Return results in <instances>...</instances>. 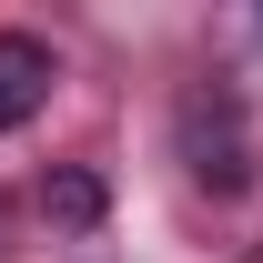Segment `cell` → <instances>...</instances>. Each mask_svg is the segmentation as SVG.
<instances>
[{
  "label": "cell",
  "mask_w": 263,
  "mask_h": 263,
  "mask_svg": "<svg viewBox=\"0 0 263 263\" xmlns=\"http://www.w3.org/2000/svg\"><path fill=\"white\" fill-rule=\"evenodd\" d=\"M182 162H193L213 193H243V182H253V152H243V111H233V91H193V101H182Z\"/></svg>",
  "instance_id": "obj_1"
},
{
  "label": "cell",
  "mask_w": 263,
  "mask_h": 263,
  "mask_svg": "<svg viewBox=\"0 0 263 263\" xmlns=\"http://www.w3.org/2000/svg\"><path fill=\"white\" fill-rule=\"evenodd\" d=\"M51 81H61V71H51V41L0 31V132H21V122H31L41 101H51Z\"/></svg>",
  "instance_id": "obj_2"
},
{
  "label": "cell",
  "mask_w": 263,
  "mask_h": 263,
  "mask_svg": "<svg viewBox=\"0 0 263 263\" xmlns=\"http://www.w3.org/2000/svg\"><path fill=\"white\" fill-rule=\"evenodd\" d=\"M41 213H51V223H61V233H91L101 213H111V193H101V172H81V162H61V172H51V182H41Z\"/></svg>",
  "instance_id": "obj_3"
}]
</instances>
